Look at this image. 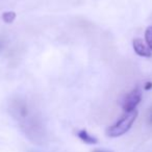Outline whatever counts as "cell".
Returning <instances> with one entry per match:
<instances>
[{
	"mask_svg": "<svg viewBox=\"0 0 152 152\" xmlns=\"http://www.w3.org/2000/svg\"><path fill=\"white\" fill-rule=\"evenodd\" d=\"M137 118V110L125 112L124 115L117 121L115 124L110 126L106 130V134L110 137H118L125 134L131 128L132 124Z\"/></svg>",
	"mask_w": 152,
	"mask_h": 152,
	"instance_id": "obj_1",
	"label": "cell"
},
{
	"mask_svg": "<svg viewBox=\"0 0 152 152\" xmlns=\"http://www.w3.org/2000/svg\"><path fill=\"white\" fill-rule=\"evenodd\" d=\"M142 100V91L139 87L132 89L127 95L124 96L121 102V106H122L124 112H132L137 108L139 103Z\"/></svg>",
	"mask_w": 152,
	"mask_h": 152,
	"instance_id": "obj_2",
	"label": "cell"
},
{
	"mask_svg": "<svg viewBox=\"0 0 152 152\" xmlns=\"http://www.w3.org/2000/svg\"><path fill=\"white\" fill-rule=\"evenodd\" d=\"M132 47L134 52L137 53L139 56L142 57H151L152 53L150 48L148 47L147 44H145L142 39H134L132 42Z\"/></svg>",
	"mask_w": 152,
	"mask_h": 152,
	"instance_id": "obj_3",
	"label": "cell"
},
{
	"mask_svg": "<svg viewBox=\"0 0 152 152\" xmlns=\"http://www.w3.org/2000/svg\"><path fill=\"white\" fill-rule=\"evenodd\" d=\"M77 137L86 144H89V145H94V144H97L98 143V140L96 139L94 135L90 134L86 129H81L77 132Z\"/></svg>",
	"mask_w": 152,
	"mask_h": 152,
	"instance_id": "obj_4",
	"label": "cell"
},
{
	"mask_svg": "<svg viewBox=\"0 0 152 152\" xmlns=\"http://www.w3.org/2000/svg\"><path fill=\"white\" fill-rule=\"evenodd\" d=\"M16 19V13L14 12H4L2 14V20L4 21V23L11 24L15 21Z\"/></svg>",
	"mask_w": 152,
	"mask_h": 152,
	"instance_id": "obj_5",
	"label": "cell"
},
{
	"mask_svg": "<svg viewBox=\"0 0 152 152\" xmlns=\"http://www.w3.org/2000/svg\"><path fill=\"white\" fill-rule=\"evenodd\" d=\"M145 41L146 44L152 51V26H148L145 30Z\"/></svg>",
	"mask_w": 152,
	"mask_h": 152,
	"instance_id": "obj_6",
	"label": "cell"
},
{
	"mask_svg": "<svg viewBox=\"0 0 152 152\" xmlns=\"http://www.w3.org/2000/svg\"><path fill=\"white\" fill-rule=\"evenodd\" d=\"M144 89H145L146 91H149L150 89H152V83H151V81H148V83H146L145 86H144Z\"/></svg>",
	"mask_w": 152,
	"mask_h": 152,
	"instance_id": "obj_7",
	"label": "cell"
},
{
	"mask_svg": "<svg viewBox=\"0 0 152 152\" xmlns=\"http://www.w3.org/2000/svg\"><path fill=\"white\" fill-rule=\"evenodd\" d=\"M93 152H112V151H107V150H99V149H96V150H94Z\"/></svg>",
	"mask_w": 152,
	"mask_h": 152,
	"instance_id": "obj_8",
	"label": "cell"
},
{
	"mask_svg": "<svg viewBox=\"0 0 152 152\" xmlns=\"http://www.w3.org/2000/svg\"><path fill=\"white\" fill-rule=\"evenodd\" d=\"M150 121H151V123H152V116H151V120H150Z\"/></svg>",
	"mask_w": 152,
	"mask_h": 152,
	"instance_id": "obj_9",
	"label": "cell"
}]
</instances>
